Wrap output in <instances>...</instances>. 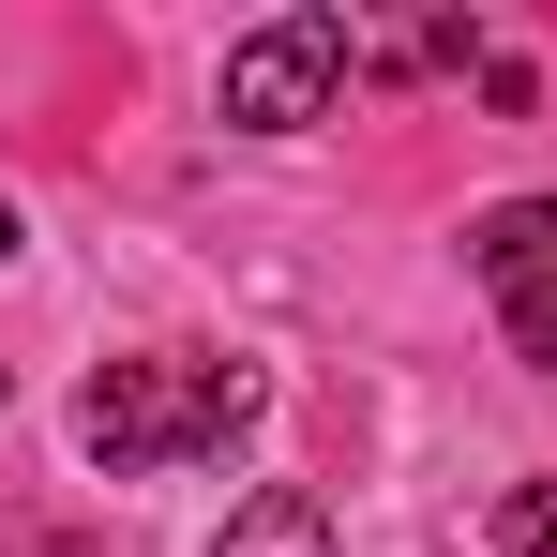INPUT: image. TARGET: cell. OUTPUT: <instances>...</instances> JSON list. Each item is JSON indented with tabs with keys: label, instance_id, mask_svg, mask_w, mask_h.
I'll list each match as a JSON object with an SVG mask.
<instances>
[{
	"label": "cell",
	"instance_id": "cell-1",
	"mask_svg": "<svg viewBox=\"0 0 557 557\" xmlns=\"http://www.w3.org/2000/svg\"><path fill=\"white\" fill-rule=\"evenodd\" d=\"M272 376L226 362V347H136V362H91L76 376V453L106 482H151V467H196L226 437H257Z\"/></svg>",
	"mask_w": 557,
	"mask_h": 557
},
{
	"label": "cell",
	"instance_id": "cell-2",
	"mask_svg": "<svg viewBox=\"0 0 557 557\" xmlns=\"http://www.w3.org/2000/svg\"><path fill=\"white\" fill-rule=\"evenodd\" d=\"M347 76H362V30L347 15H272V30L226 46V121L242 136H301V121H332Z\"/></svg>",
	"mask_w": 557,
	"mask_h": 557
},
{
	"label": "cell",
	"instance_id": "cell-3",
	"mask_svg": "<svg viewBox=\"0 0 557 557\" xmlns=\"http://www.w3.org/2000/svg\"><path fill=\"white\" fill-rule=\"evenodd\" d=\"M467 272H482V301L512 317V347L557 376V196H512V211H482V226H467Z\"/></svg>",
	"mask_w": 557,
	"mask_h": 557
},
{
	"label": "cell",
	"instance_id": "cell-4",
	"mask_svg": "<svg viewBox=\"0 0 557 557\" xmlns=\"http://www.w3.org/2000/svg\"><path fill=\"white\" fill-rule=\"evenodd\" d=\"M211 557H332V497H317V482H257V497L211 528Z\"/></svg>",
	"mask_w": 557,
	"mask_h": 557
},
{
	"label": "cell",
	"instance_id": "cell-5",
	"mask_svg": "<svg viewBox=\"0 0 557 557\" xmlns=\"http://www.w3.org/2000/svg\"><path fill=\"white\" fill-rule=\"evenodd\" d=\"M512 557H557V482H512Z\"/></svg>",
	"mask_w": 557,
	"mask_h": 557
},
{
	"label": "cell",
	"instance_id": "cell-6",
	"mask_svg": "<svg viewBox=\"0 0 557 557\" xmlns=\"http://www.w3.org/2000/svg\"><path fill=\"white\" fill-rule=\"evenodd\" d=\"M0 257H15V211H0Z\"/></svg>",
	"mask_w": 557,
	"mask_h": 557
}]
</instances>
